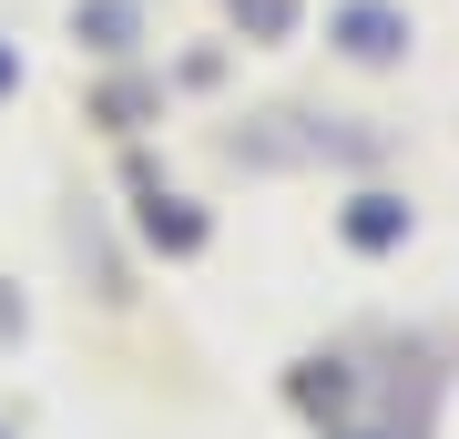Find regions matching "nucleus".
Instances as JSON below:
<instances>
[{
	"mask_svg": "<svg viewBox=\"0 0 459 439\" xmlns=\"http://www.w3.org/2000/svg\"><path fill=\"white\" fill-rule=\"evenodd\" d=\"M337 41L358 51V62H398V51H409V21H398L388 0H347V11H337Z\"/></svg>",
	"mask_w": 459,
	"mask_h": 439,
	"instance_id": "f257e3e1",
	"label": "nucleus"
},
{
	"mask_svg": "<svg viewBox=\"0 0 459 439\" xmlns=\"http://www.w3.org/2000/svg\"><path fill=\"white\" fill-rule=\"evenodd\" d=\"M398 235H409V205H398V195H358V205H347V245H368V256H388Z\"/></svg>",
	"mask_w": 459,
	"mask_h": 439,
	"instance_id": "f03ea898",
	"label": "nucleus"
},
{
	"mask_svg": "<svg viewBox=\"0 0 459 439\" xmlns=\"http://www.w3.org/2000/svg\"><path fill=\"white\" fill-rule=\"evenodd\" d=\"M143 235H153V245H174V256H195V245H204V215H195V205H153V215H143Z\"/></svg>",
	"mask_w": 459,
	"mask_h": 439,
	"instance_id": "7ed1b4c3",
	"label": "nucleus"
},
{
	"mask_svg": "<svg viewBox=\"0 0 459 439\" xmlns=\"http://www.w3.org/2000/svg\"><path fill=\"white\" fill-rule=\"evenodd\" d=\"M0 92H11V51H0Z\"/></svg>",
	"mask_w": 459,
	"mask_h": 439,
	"instance_id": "20e7f679",
	"label": "nucleus"
}]
</instances>
